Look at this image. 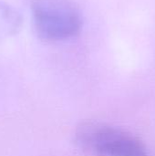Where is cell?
<instances>
[{
    "mask_svg": "<svg viewBox=\"0 0 155 156\" xmlns=\"http://www.w3.org/2000/svg\"><path fill=\"white\" fill-rule=\"evenodd\" d=\"M31 10L36 32L44 41L65 40L81 29L80 13L70 0H32Z\"/></svg>",
    "mask_w": 155,
    "mask_h": 156,
    "instance_id": "cell-1",
    "label": "cell"
},
{
    "mask_svg": "<svg viewBox=\"0 0 155 156\" xmlns=\"http://www.w3.org/2000/svg\"><path fill=\"white\" fill-rule=\"evenodd\" d=\"M76 140L82 149L100 156H149L143 144L132 134L97 122L82 123Z\"/></svg>",
    "mask_w": 155,
    "mask_h": 156,
    "instance_id": "cell-2",
    "label": "cell"
}]
</instances>
